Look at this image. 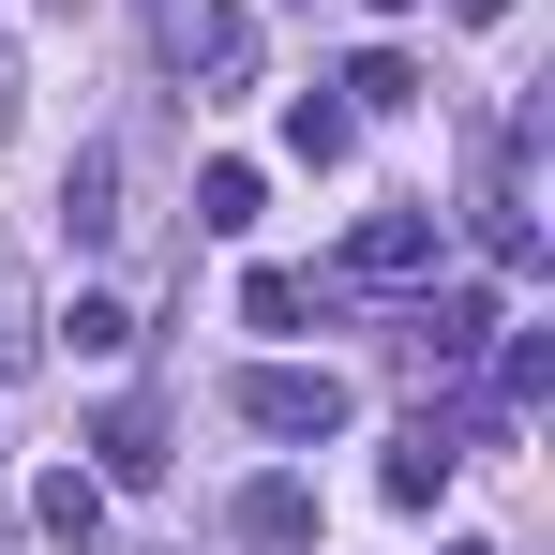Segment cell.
Wrapping results in <instances>:
<instances>
[{
  "label": "cell",
  "mask_w": 555,
  "mask_h": 555,
  "mask_svg": "<svg viewBox=\"0 0 555 555\" xmlns=\"http://www.w3.org/2000/svg\"><path fill=\"white\" fill-rule=\"evenodd\" d=\"M91 480H166V421H151V405H105V436H91Z\"/></svg>",
  "instance_id": "8"
},
{
  "label": "cell",
  "mask_w": 555,
  "mask_h": 555,
  "mask_svg": "<svg viewBox=\"0 0 555 555\" xmlns=\"http://www.w3.org/2000/svg\"><path fill=\"white\" fill-rule=\"evenodd\" d=\"M451 555H495V541H451Z\"/></svg>",
  "instance_id": "18"
},
{
  "label": "cell",
  "mask_w": 555,
  "mask_h": 555,
  "mask_svg": "<svg viewBox=\"0 0 555 555\" xmlns=\"http://www.w3.org/2000/svg\"><path fill=\"white\" fill-rule=\"evenodd\" d=\"M0 135H15V76H0Z\"/></svg>",
  "instance_id": "16"
},
{
  "label": "cell",
  "mask_w": 555,
  "mask_h": 555,
  "mask_svg": "<svg viewBox=\"0 0 555 555\" xmlns=\"http://www.w3.org/2000/svg\"><path fill=\"white\" fill-rule=\"evenodd\" d=\"M480 346H495V285H451V300L405 315V361H421V375H465Z\"/></svg>",
  "instance_id": "3"
},
{
  "label": "cell",
  "mask_w": 555,
  "mask_h": 555,
  "mask_svg": "<svg viewBox=\"0 0 555 555\" xmlns=\"http://www.w3.org/2000/svg\"><path fill=\"white\" fill-rule=\"evenodd\" d=\"M346 105H421V61H405V46H375V61H346Z\"/></svg>",
  "instance_id": "14"
},
{
  "label": "cell",
  "mask_w": 555,
  "mask_h": 555,
  "mask_svg": "<svg viewBox=\"0 0 555 555\" xmlns=\"http://www.w3.org/2000/svg\"><path fill=\"white\" fill-rule=\"evenodd\" d=\"M451 436H436V421H421V436H390V465H375V480H390V511H436V495H451Z\"/></svg>",
  "instance_id": "7"
},
{
  "label": "cell",
  "mask_w": 555,
  "mask_h": 555,
  "mask_svg": "<svg viewBox=\"0 0 555 555\" xmlns=\"http://www.w3.org/2000/svg\"><path fill=\"white\" fill-rule=\"evenodd\" d=\"M375 15H421V0H375Z\"/></svg>",
  "instance_id": "17"
},
{
  "label": "cell",
  "mask_w": 555,
  "mask_h": 555,
  "mask_svg": "<svg viewBox=\"0 0 555 555\" xmlns=\"http://www.w3.org/2000/svg\"><path fill=\"white\" fill-rule=\"evenodd\" d=\"M241 421L285 436V451H331V436H346V375L331 361H256L241 375Z\"/></svg>",
  "instance_id": "1"
},
{
  "label": "cell",
  "mask_w": 555,
  "mask_h": 555,
  "mask_svg": "<svg viewBox=\"0 0 555 555\" xmlns=\"http://www.w3.org/2000/svg\"><path fill=\"white\" fill-rule=\"evenodd\" d=\"M541 375H555V331H511V346H495V390H511V405H541Z\"/></svg>",
  "instance_id": "15"
},
{
  "label": "cell",
  "mask_w": 555,
  "mask_h": 555,
  "mask_svg": "<svg viewBox=\"0 0 555 555\" xmlns=\"http://www.w3.org/2000/svg\"><path fill=\"white\" fill-rule=\"evenodd\" d=\"M46 331H61V346H76V361H120V346H135V315H120V300H105V285H91V300H76V315H46Z\"/></svg>",
  "instance_id": "13"
},
{
  "label": "cell",
  "mask_w": 555,
  "mask_h": 555,
  "mask_svg": "<svg viewBox=\"0 0 555 555\" xmlns=\"http://www.w3.org/2000/svg\"><path fill=\"white\" fill-rule=\"evenodd\" d=\"M346 135H361V105H331V91L285 105V151H300V166H346Z\"/></svg>",
  "instance_id": "10"
},
{
  "label": "cell",
  "mask_w": 555,
  "mask_h": 555,
  "mask_svg": "<svg viewBox=\"0 0 555 555\" xmlns=\"http://www.w3.org/2000/svg\"><path fill=\"white\" fill-rule=\"evenodd\" d=\"M46 541H76V555L105 541V480H91V465H61V480H46Z\"/></svg>",
  "instance_id": "12"
},
{
  "label": "cell",
  "mask_w": 555,
  "mask_h": 555,
  "mask_svg": "<svg viewBox=\"0 0 555 555\" xmlns=\"http://www.w3.org/2000/svg\"><path fill=\"white\" fill-rule=\"evenodd\" d=\"M346 271H361V285L436 271V210H361V225H346Z\"/></svg>",
  "instance_id": "4"
},
{
  "label": "cell",
  "mask_w": 555,
  "mask_h": 555,
  "mask_svg": "<svg viewBox=\"0 0 555 555\" xmlns=\"http://www.w3.org/2000/svg\"><path fill=\"white\" fill-rule=\"evenodd\" d=\"M195 225H210V241H241V225H256V166H241V151H225V166H195Z\"/></svg>",
  "instance_id": "11"
},
{
  "label": "cell",
  "mask_w": 555,
  "mask_h": 555,
  "mask_svg": "<svg viewBox=\"0 0 555 555\" xmlns=\"http://www.w3.org/2000/svg\"><path fill=\"white\" fill-rule=\"evenodd\" d=\"M241 541H256V555H300V541H315V480H285V465H271V480L241 495Z\"/></svg>",
  "instance_id": "6"
},
{
  "label": "cell",
  "mask_w": 555,
  "mask_h": 555,
  "mask_svg": "<svg viewBox=\"0 0 555 555\" xmlns=\"http://www.w3.org/2000/svg\"><path fill=\"white\" fill-rule=\"evenodd\" d=\"M61 225H76V256H91V241H120V151H76V166H61Z\"/></svg>",
  "instance_id": "5"
},
{
  "label": "cell",
  "mask_w": 555,
  "mask_h": 555,
  "mask_svg": "<svg viewBox=\"0 0 555 555\" xmlns=\"http://www.w3.org/2000/svg\"><path fill=\"white\" fill-rule=\"evenodd\" d=\"M151 46H166L181 76H210V91L256 76V15H241V0H151Z\"/></svg>",
  "instance_id": "2"
},
{
  "label": "cell",
  "mask_w": 555,
  "mask_h": 555,
  "mask_svg": "<svg viewBox=\"0 0 555 555\" xmlns=\"http://www.w3.org/2000/svg\"><path fill=\"white\" fill-rule=\"evenodd\" d=\"M30 361H46V285L0 256V375H30Z\"/></svg>",
  "instance_id": "9"
}]
</instances>
